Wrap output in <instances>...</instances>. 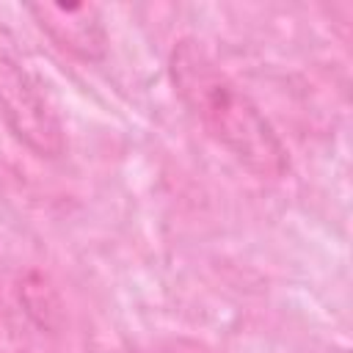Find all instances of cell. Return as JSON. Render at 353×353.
I'll return each instance as SVG.
<instances>
[{
  "instance_id": "1",
  "label": "cell",
  "mask_w": 353,
  "mask_h": 353,
  "mask_svg": "<svg viewBox=\"0 0 353 353\" xmlns=\"http://www.w3.org/2000/svg\"><path fill=\"white\" fill-rule=\"evenodd\" d=\"M174 91L193 119L240 165L262 179L290 171V154L259 105L221 69L199 39H179L168 55Z\"/></svg>"
},
{
  "instance_id": "2",
  "label": "cell",
  "mask_w": 353,
  "mask_h": 353,
  "mask_svg": "<svg viewBox=\"0 0 353 353\" xmlns=\"http://www.w3.org/2000/svg\"><path fill=\"white\" fill-rule=\"evenodd\" d=\"M0 116L19 143L39 157H58L66 146L63 124L47 99V91L25 61L0 44Z\"/></svg>"
},
{
  "instance_id": "3",
  "label": "cell",
  "mask_w": 353,
  "mask_h": 353,
  "mask_svg": "<svg viewBox=\"0 0 353 353\" xmlns=\"http://www.w3.org/2000/svg\"><path fill=\"white\" fill-rule=\"evenodd\" d=\"M36 25L69 55L97 63L108 55V30L99 8L91 3H33L28 6Z\"/></svg>"
}]
</instances>
